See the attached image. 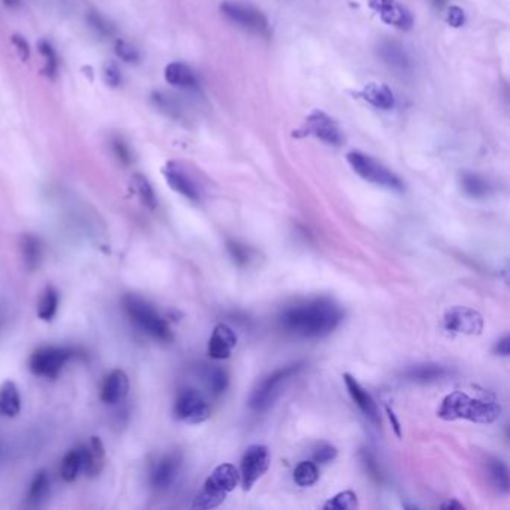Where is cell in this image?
<instances>
[{"mask_svg":"<svg viewBox=\"0 0 510 510\" xmlns=\"http://www.w3.org/2000/svg\"><path fill=\"white\" fill-rule=\"evenodd\" d=\"M81 460H83V472L90 477H96L104 470L105 465V447L99 437H91L88 445L79 447Z\"/></svg>","mask_w":510,"mask_h":510,"instance_id":"obj_19","label":"cell"},{"mask_svg":"<svg viewBox=\"0 0 510 510\" xmlns=\"http://www.w3.org/2000/svg\"><path fill=\"white\" fill-rule=\"evenodd\" d=\"M337 449L330 443H319L314 449L313 460L316 464H328L335 460Z\"/></svg>","mask_w":510,"mask_h":510,"instance_id":"obj_39","label":"cell"},{"mask_svg":"<svg viewBox=\"0 0 510 510\" xmlns=\"http://www.w3.org/2000/svg\"><path fill=\"white\" fill-rule=\"evenodd\" d=\"M3 3H5L6 6H9V8H15V6H18L20 0H3Z\"/></svg>","mask_w":510,"mask_h":510,"instance_id":"obj_49","label":"cell"},{"mask_svg":"<svg viewBox=\"0 0 510 510\" xmlns=\"http://www.w3.org/2000/svg\"><path fill=\"white\" fill-rule=\"evenodd\" d=\"M87 23L99 36L109 38L116 33V26L105 15H102L98 11H90L87 14Z\"/></svg>","mask_w":510,"mask_h":510,"instance_id":"obj_34","label":"cell"},{"mask_svg":"<svg viewBox=\"0 0 510 510\" xmlns=\"http://www.w3.org/2000/svg\"><path fill=\"white\" fill-rule=\"evenodd\" d=\"M386 413H387V417H389V421H391V424H392V428H394V431H395L396 437H401V435H403V434H401V425H400L399 419H396V416H395L394 410H392V409H389V407H386Z\"/></svg>","mask_w":510,"mask_h":510,"instance_id":"obj_47","label":"cell"},{"mask_svg":"<svg viewBox=\"0 0 510 510\" xmlns=\"http://www.w3.org/2000/svg\"><path fill=\"white\" fill-rule=\"evenodd\" d=\"M228 249L232 254V258L235 259L238 263H246L247 259H249V253H247V249L241 246V244L238 242H229L228 244Z\"/></svg>","mask_w":510,"mask_h":510,"instance_id":"obj_43","label":"cell"},{"mask_svg":"<svg viewBox=\"0 0 510 510\" xmlns=\"http://www.w3.org/2000/svg\"><path fill=\"white\" fill-rule=\"evenodd\" d=\"M163 176H165L167 183L174 192L190 201L199 199V189L196 183L193 181V178L187 174V171L178 162H168L167 167L163 168Z\"/></svg>","mask_w":510,"mask_h":510,"instance_id":"obj_14","label":"cell"},{"mask_svg":"<svg viewBox=\"0 0 510 510\" xmlns=\"http://www.w3.org/2000/svg\"><path fill=\"white\" fill-rule=\"evenodd\" d=\"M446 23L451 27H461L465 23V13L460 6H451L447 9L446 14Z\"/></svg>","mask_w":510,"mask_h":510,"instance_id":"obj_42","label":"cell"},{"mask_svg":"<svg viewBox=\"0 0 510 510\" xmlns=\"http://www.w3.org/2000/svg\"><path fill=\"white\" fill-rule=\"evenodd\" d=\"M13 44H14V45H15V48H17V53H18L20 59H22L23 62H26V60H27V59H29V56H30V49H29L27 40H26L23 36L14 35V36H13Z\"/></svg>","mask_w":510,"mask_h":510,"instance_id":"obj_44","label":"cell"},{"mask_svg":"<svg viewBox=\"0 0 510 510\" xmlns=\"http://www.w3.org/2000/svg\"><path fill=\"white\" fill-rule=\"evenodd\" d=\"M49 486H51V481H49L48 473L45 470L38 472L32 484H30L29 493H27V503L32 506H38L42 503L49 493Z\"/></svg>","mask_w":510,"mask_h":510,"instance_id":"obj_27","label":"cell"},{"mask_svg":"<svg viewBox=\"0 0 510 510\" xmlns=\"http://www.w3.org/2000/svg\"><path fill=\"white\" fill-rule=\"evenodd\" d=\"M116 54L118 56V59H121L126 63H134L139 60L138 49L132 44L126 42V40H121V39H118L116 42Z\"/></svg>","mask_w":510,"mask_h":510,"instance_id":"obj_38","label":"cell"},{"mask_svg":"<svg viewBox=\"0 0 510 510\" xmlns=\"http://www.w3.org/2000/svg\"><path fill=\"white\" fill-rule=\"evenodd\" d=\"M75 350L60 346H47L35 350L29 360V369L35 376L56 379L62 373L66 362L74 358Z\"/></svg>","mask_w":510,"mask_h":510,"instance_id":"obj_7","label":"cell"},{"mask_svg":"<svg viewBox=\"0 0 510 510\" xmlns=\"http://www.w3.org/2000/svg\"><path fill=\"white\" fill-rule=\"evenodd\" d=\"M281 328L302 339H320L331 334L343 320V311L330 298L295 304L280 316Z\"/></svg>","mask_w":510,"mask_h":510,"instance_id":"obj_1","label":"cell"},{"mask_svg":"<svg viewBox=\"0 0 510 510\" xmlns=\"http://www.w3.org/2000/svg\"><path fill=\"white\" fill-rule=\"evenodd\" d=\"M38 48L40 51V54H42L44 59H45V69H44V72L48 77L53 78L56 75V72H57V66H59L54 48L51 47V44L47 42V40H40Z\"/></svg>","mask_w":510,"mask_h":510,"instance_id":"obj_36","label":"cell"},{"mask_svg":"<svg viewBox=\"0 0 510 510\" xmlns=\"http://www.w3.org/2000/svg\"><path fill=\"white\" fill-rule=\"evenodd\" d=\"M431 2H433V5H434L437 9H442V8L445 6V3H446V0H431Z\"/></svg>","mask_w":510,"mask_h":510,"instance_id":"obj_50","label":"cell"},{"mask_svg":"<svg viewBox=\"0 0 510 510\" xmlns=\"http://www.w3.org/2000/svg\"><path fill=\"white\" fill-rule=\"evenodd\" d=\"M362 456H364V463L366 465V468H369V472L373 474V476H379V472H377V464L374 461V458L370 452L364 451L362 452Z\"/></svg>","mask_w":510,"mask_h":510,"instance_id":"obj_46","label":"cell"},{"mask_svg":"<svg viewBox=\"0 0 510 510\" xmlns=\"http://www.w3.org/2000/svg\"><path fill=\"white\" fill-rule=\"evenodd\" d=\"M442 509H445V510H447V509H456V510H463V509H464V506H463L461 503H458V502H456V500H452V502H447V503L442 504Z\"/></svg>","mask_w":510,"mask_h":510,"instance_id":"obj_48","label":"cell"},{"mask_svg":"<svg viewBox=\"0 0 510 510\" xmlns=\"http://www.w3.org/2000/svg\"><path fill=\"white\" fill-rule=\"evenodd\" d=\"M445 328L458 334L479 335L484 331V318L468 307H452L445 314Z\"/></svg>","mask_w":510,"mask_h":510,"instance_id":"obj_12","label":"cell"},{"mask_svg":"<svg viewBox=\"0 0 510 510\" xmlns=\"http://www.w3.org/2000/svg\"><path fill=\"white\" fill-rule=\"evenodd\" d=\"M369 5L383 23L400 30H410L413 27L412 13L396 0H369Z\"/></svg>","mask_w":510,"mask_h":510,"instance_id":"obj_13","label":"cell"},{"mask_svg":"<svg viewBox=\"0 0 510 510\" xmlns=\"http://www.w3.org/2000/svg\"><path fill=\"white\" fill-rule=\"evenodd\" d=\"M130 189L138 196V199L142 202V206H146L150 210H155L157 206V199L155 195V190H153L148 180L141 176L135 174L130 178Z\"/></svg>","mask_w":510,"mask_h":510,"instance_id":"obj_26","label":"cell"},{"mask_svg":"<svg viewBox=\"0 0 510 510\" xmlns=\"http://www.w3.org/2000/svg\"><path fill=\"white\" fill-rule=\"evenodd\" d=\"M111 148H112V153H114V156L123 163V165H129L132 157H130V150L129 147L125 144L123 139L121 138H112L111 141Z\"/></svg>","mask_w":510,"mask_h":510,"instance_id":"obj_40","label":"cell"},{"mask_svg":"<svg viewBox=\"0 0 510 510\" xmlns=\"http://www.w3.org/2000/svg\"><path fill=\"white\" fill-rule=\"evenodd\" d=\"M304 135H311L330 146H340L343 142V132L335 121L320 109H314L305 120Z\"/></svg>","mask_w":510,"mask_h":510,"instance_id":"obj_11","label":"cell"},{"mask_svg":"<svg viewBox=\"0 0 510 510\" xmlns=\"http://www.w3.org/2000/svg\"><path fill=\"white\" fill-rule=\"evenodd\" d=\"M102 77H104V81L111 87H118L121 83L120 70H118L117 65L112 62H107L104 65V69H102Z\"/></svg>","mask_w":510,"mask_h":510,"instance_id":"obj_41","label":"cell"},{"mask_svg":"<svg viewBox=\"0 0 510 510\" xmlns=\"http://www.w3.org/2000/svg\"><path fill=\"white\" fill-rule=\"evenodd\" d=\"M165 78L171 86H176L185 90L198 88V79L195 72L181 62H172L165 69Z\"/></svg>","mask_w":510,"mask_h":510,"instance_id":"obj_23","label":"cell"},{"mask_svg":"<svg viewBox=\"0 0 510 510\" xmlns=\"http://www.w3.org/2000/svg\"><path fill=\"white\" fill-rule=\"evenodd\" d=\"M123 309L129 316V319L153 339L159 341L172 340V332L168 322L147 301L137 297V295H126L123 298Z\"/></svg>","mask_w":510,"mask_h":510,"instance_id":"obj_4","label":"cell"},{"mask_svg":"<svg viewBox=\"0 0 510 510\" xmlns=\"http://www.w3.org/2000/svg\"><path fill=\"white\" fill-rule=\"evenodd\" d=\"M509 346H510V339H509V335H504L502 340L497 341V344H495V353L502 355V356H509V352H510Z\"/></svg>","mask_w":510,"mask_h":510,"instance_id":"obj_45","label":"cell"},{"mask_svg":"<svg viewBox=\"0 0 510 510\" xmlns=\"http://www.w3.org/2000/svg\"><path fill=\"white\" fill-rule=\"evenodd\" d=\"M348 162L352 169L365 181L373 183L376 186H382L389 190L401 192L404 190L403 181L396 177L392 171L383 167L380 162L364 155L360 151H352L348 155Z\"/></svg>","mask_w":510,"mask_h":510,"instance_id":"obj_6","label":"cell"},{"mask_svg":"<svg viewBox=\"0 0 510 510\" xmlns=\"http://www.w3.org/2000/svg\"><path fill=\"white\" fill-rule=\"evenodd\" d=\"M377 54L387 66L399 70V72H407L412 68L407 51L395 40H382L379 47H377Z\"/></svg>","mask_w":510,"mask_h":510,"instance_id":"obj_20","label":"cell"},{"mask_svg":"<svg viewBox=\"0 0 510 510\" xmlns=\"http://www.w3.org/2000/svg\"><path fill=\"white\" fill-rule=\"evenodd\" d=\"M343 379H344L346 387H348V391L352 396V400L356 403V405L360 407L366 419L373 422L374 425H380V422H382L380 413H379V409H377L376 401L373 400V396L364 389V387L358 383V380H356L353 376L346 373L343 376Z\"/></svg>","mask_w":510,"mask_h":510,"instance_id":"obj_16","label":"cell"},{"mask_svg":"<svg viewBox=\"0 0 510 510\" xmlns=\"http://www.w3.org/2000/svg\"><path fill=\"white\" fill-rule=\"evenodd\" d=\"M79 472H83V460H81V451L78 447L69 451L63 456L62 465H60V474H62L65 482H74Z\"/></svg>","mask_w":510,"mask_h":510,"instance_id":"obj_31","label":"cell"},{"mask_svg":"<svg viewBox=\"0 0 510 510\" xmlns=\"http://www.w3.org/2000/svg\"><path fill=\"white\" fill-rule=\"evenodd\" d=\"M174 412L180 421L187 424H201L207 421L211 413L206 399L196 389H192V387L180 391L176 400Z\"/></svg>","mask_w":510,"mask_h":510,"instance_id":"obj_10","label":"cell"},{"mask_svg":"<svg viewBox=\"0 0 510 510\" xmlns=\"http://www.w3.org/2000/svg\"><path fill=\"white\" fill-rule=\"evenodd\" d=\"M240 484V472L232 464H220L206 481L202 491L192 503L193 509H214L220 506L226 495Z\"/></svg>","mask_w":510,"mask_h":510,"instance_id":"obj_3","label":"cell"},{"mask_svg":"<svg viewBox=\"0 0 510 510\" xmlns=\"http://www.w3.org/2000/svg\"><path fill=\"white\" fill-rule=\"evenodd\" d=\"M319 479V468L314 461H302L293 472V481L298 486H311Z\"/></svg>","mask_w":510,"mask_h":510,"instance_id":"obj_33","label":"cell"},{"mask_svg":"<svg viewBox=\"0 0 510 510\" xmlns=\"http://www.w3.org/2000/svg\"><path fill=\"white\" fill-rule=\"evenodd\" d=\"M151 102L159 111H162L163 114H167L168 117L181 118L183 116L181 104L172 95H168L165 91H155V93L151 95Z\"/></svg>","mask_w":510,"mask_h":510,"instance_id":"obj_29","label":"cell"},{"mask_svg":"<svg viewBox=\"0 0 510 510\" xmlns=\"http://www.w3.org/2000/svg\"><path fill=\"white\" fill-rule=\"evenodd\" d=\"M130 389L129 377L123 370L111 371L102 383L100 399L107 404H117L123 401Z\"/></svg>","mask_w":510,"mask_h":510,"instance_id":"obj_17","label":"cell"},{"mask_svg":"<svg viewBox=\"0 0 510 510\" xmlns=\"http://www.w3.org/2000/svg\"><path fill=\"white\" fill-rule=\"evenodd\" d=\"M305 362H295L288 366H283L280 370H275L268 377L256 386V389L253 391L249 405L254 412H265L268 410L270 407L279 399L284 385H286L291 379H293L300 371L304 370Z\"/></svg>","mask_w":510,"mask_h":510,"instance_id":"obj_5","label":"cell"},{"mask_svg":"<svg viewBox=\"0 0 510 510\" xmlns=\"http://www.w3.org/2000/svg\"><path fill=\"white\" fill-rule=\"evenodd\" d=\"M207 377H208V386L214 395H220L226 391L229 383L226 371L222 369H212Z\"/></svg>","mask_w":510,"mask_h":510,"instance_id":"obj_37","label":"cell"},{"mask_svg":"<svg viewBox=\"0 0 510 510\" xmlns=\"http://www.w3.org/2000/svg\"><path fill=\"white\" fill-rule=\"evenodd\" d=\"M270 463L271 455L267 446L252 445L250 447H247L246 454L242 455L240 473V481L242 484L244 491H250L252 486L268 470Z\"/></svg>","mask_w":510,"mask_h":510,"instance_id":"obj_9","label":"cell"},{"mask_svg":"<svg viewBox=\"0 0 510 510\" xmlns=\"http://www.w3.org/2000/svg\"><path fill=\"white\" fill-rule=\"evenodd\" d=\"M488 473H489V479H491L493 485L498 489V491L507 494L509 488H510L507 465L502 460H498V458H491L488 463Z\"/></svg>","mask_w":510,"mask_h":510,"instance_id":"obj_30","label":"cell"},{"mask_svg":"<svg viewBox=\"0 0 510 510\" xmlns=\"http://www.w3.org/2000/svg\"><path fill=\"white\" fill-rule=\"evenodd\" d=\"M181 460L178 455H167L160 458V460L153 467L151 472V484L157 489L169 488L178 476Z\"/></svg>","mask_w":510,"mask_h":510,"instance_id":"obj_18","label":"cell"},{"mask_svg":"<svg viewBox=\"0 0 510 510\" xmlns=\"http://www.w3.org/2000/svg\"><path fill=\"white\" fill-rule=\"evenodd\" d=\"M460 185L464 192V195L473 199H482L486 198L491 192V186L489 183L477 174H472V172H464L460 177Z\"/></svg>","mask_w":510,"mask_h":510,"instance_id":"obj_25","label":"cell"},{"mask_svg":"<svg viewBox=\"0 0 510 510\" xmlns=\"http://www.w3.org/2000/svg\"><path fill=\"white\" fill-rule=\"evenodd\" d=\"M449 370L443 365L438 364H422V365H415L412 369L404 373V377L407 380L415 382V383H435L443 380L447 377Z\"/></svg>","mask_w":510,"mask_h":510,"instance_id":"obj_21","label":"cell"},{"mask_svg":"<svg viewBox=\"0 0 510 510\" xmlns=\"http://www.w3.org/2000/svg\"><path fill=\"white\" fill-rule=\"evenodd\" d=\"M500 415H502V407L495 401L472 399L461 391L446 395L437 410V416L443 421L464 419L476 424H493Z\"/></svg>","mask_w":510,"mask_h":510,"instance_id":"obj_2","label":"cell"},{"mask_svg":"<svg viewBox=\"0 0 510 510\" xmlns=\"http://www.w3.org/2000/svg\"><path fill=\"white\" fill-rule=\"evenodd\" d=\"M22 256L29 270H35L40 261V244L33 235H24L20 242Z\"/></svg>","mask_w":510,"mask_h":510,"instance_id":"obj_32","label":"cell"},{"mask_svg":"<svg viewBox=\"0 0 510 510\" xmlns=\"http://www.w3.org/2000/svg\"><path fill=\"white\" fill-rule=\"evenodd\" d=\"M59 307V292L48 286L42 293H40L39 301H38V318L45 322L51 320L56 316Z\"/></svg>","mask_w":510,"mask_h":510,"instance_id":"obj_28","label":"cell"},{"mask_svg":"<svg viewBox=\"0 0 510 510\" xmlns=\"http://www.w3.org/2000/svg\"><path fill=\"white\" fill-rule=\"evenodd\" d=\"M223 15L226 17L231 23L247 30V32L256 35L268 33V22L265 15L249 5H242L238 2H224L220 6Z\"/></svg>","mask_w":510,"mask_h":510,"instance_id":"obj_8","label":"cell"},{"mask_svg":"<svg viewBox=\"0 0 510 510\" xmlns=\"http://www.w3.org/2000/svg\"><path fill=\"white\" fill-rule=\"evenodd\" d=\"M237 334L228 325L219 323L208 341V355L212 360H228L237 348Z\"/></svg>","mask_w":510,"mask_h":510,"instance_id":"obj_15","label":"cell"},{"mask_svg":"<svg viewBox=\"0 0 510 510\" xmlns=\"http://www.w3.org/2000/svg\"><path fill=\"white\" fill-rule=\"evenodd\" d=\"M358 497L352 491H344L334 495L328 503L323 506L325 510H348L358 509Z\"/></svg>","mask_w":510,"mask_h":510,"instance_id":"obj_35","label":"cell"},{"mask_svg":"<svg viewBox=\"0 0 510 510\" xmlns=\"http://www.w3.org/2000/svg\"><path fill=\"white\" fill-rule=\"evenodd\" d=\"M358 95L364 100L369 102V104L379 109H392L395 107V98L392 90L386 84L370 83L366 84Z\"/></svg>","mask_w":510,"mask_h":510,"instance_id":"obj_22","label":"cell"},{"mask_svg":"<svg viewBox=\"0 0 510 510\" xmlns=\"http://www.w3.org/2000/svg\"><path fill=\"white\" fill-rule=\"evenodd\" d=\"M22 409V399H20L18 387L14 382L6 380L0 386V413L14 417Z\"/></svg>","mask_w":510,"mask_h":510,"instance_id":"obj_24","label":"cell"}]
</instances>
